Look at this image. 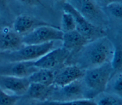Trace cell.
Here are the masks:
<instances>
[{
	"label": "cell",
	"mask_w": 122,
	"mask_h": 105,
	"mask_svg": "<svg viewBox=\"0 0 122 105\" xmlns=\"http://www.w3.org/2000/svg\"><path fill=\"white\" fill-rule=\"evenodd\" d=\"M115 48L106 36L90 42L75 52V64L85 70L110 62Z\"/></svg>",
	"instance_id": "obj_1"
},
{
	"label": "cell",
	"mask_w": 122,
	"mask_h": 105,
	"mask_svg": "<svg viewBox=\"0 0 122 105\" xmlns=\"http://www.w3.org/2000/svg\"><path fill=\"white\" fill-rule=\"evenodd\" d=\"M114 72L110 62L85 70L81 80L90 99H93L97 95L105 91L108 81Z\"/></svg>",
	"instance_id": "obj_2"
},
{
	"label": "cell",
	"mask_w": 122,
	"mask_h": 105,
	"mask_svg": "<svg viewBox=\"0 0 122 105\" xmlns=\"http://www.w3.org/2000/svg\"><path fill=\"white\" fill-rule=\"evenodd\" d=\"M55 41L39 45H23L14 51L4 52L3 61L13 62L35 61L54 48Z\"/></svg>",
	"instance_id": "obj_3"
},
{
	"label": "cell",
	"mask_w": 122,
	"mask_h": 105,
	"mask_svg": "<svg viewBox=\"0 0 122 105\" xmlns=\"http://www.w3.org/2000/svg\"><path fill=\"white\" fill-rule=\"evenodd\" d=\"M63 10L64 11L69 12L73 16L75 22V30L84 37L89 42L106 36V32L103 27L92 23L70 3L67 2L64 3Z\"/></svg>",
	"instance_id": "obj_4"
},
{
	"label": "cell",
	"mask_w": 122,
	"mask_h": 105,
	"mask_svg": "<svg viewBox=\"0 0 122 105\" xmlns=\"http://www.w3.org/2000/svg\"><path fill=\"white\" fill-rule=\"evenodd\" d=\"M83 99H89L87 90L81 79L64 86L52 85L47 100L65 101Z\"/></svg>",
	"instance_id": "obj_5"
},
{
	"label": "cell",
	"mask_w": 122,
	"mask_h": 105,
	"mask_svg": "<svg viewBox=\"0 0 122 105\" xmlns=\"http://www.w3.org/2000/svg\"><path fill=\"white\" fill-rule=\"evenodd\" d=\"M63 32L52 25L38 27L21 36L23 45H39L52 41H61Z\"/></svg>",
	"instance_id": "obj_6"
},
{
	"label": "cell",
	"mask_w": 122,
	"mask_h": 105,
	"mask_svg": "<svg viewBox=\"0 0 122 105\" xmlns=\"http://www.w3.org/2000/svg\"><path fill=\"white\" fill-rule=\"evenodd\" d=\"M69 3L95 25L102 27L108 22L106 14L95 0H71Z\"/></svg>",
	"instance_id": "obj_7"
},
{
	"label": "cell",
	"mask_w": 122,
	"mask_h": 105,
	"mask_svg": "<svg viewBox=\"0 0 122 105\" xmlns=\"http://www.w3.org/2000/svg\"><path fill=\"white\" fill-rule=\"evenodd\" d=\"M71 52L63 47L54 48L43 56L34 61V66L39 69L53 70L61 67L69 59Z\"/></svg>",
	"instance_id": "obj_8"
},
{
	"label": "cell",
	"mask_w": 122,
	"mask_h": 105,
	"mask_svg": "<svg viewBox=\"0 0 122 105\" xmlns=\"http://www.w3.org/2000/svg\"><path fill=\"white\" fill-rule=\"evenodd\" d=\"M30 84L28 78L0 75V89L11 95L22 97L26 94Z\"/></svg>",
	"instance_id": "obj_9"
},
{
	"label": "cell",
	"mask_w": 122,
	"mask_h": 105,
	"mask_svg": "<svg viewBox=\"0 0 122 105\" xmlns=\"http://www.w3.org/2000/svg\"><path fill=\"white\" fill-rule=\"evenodd\" d=\"M34 61L6 62L0 65V75L28 78L39 68L33 65Z\"/></svg>",
	"instance_id": "obj_10"
},
{
	"label": "cell",
	"mask_w": 122,
	"mask_h": 105,
	"mask_svg": "<svg viewBox=\"0 0 122 105\" xmlns=\"http://www.w3.org/2000/svg\"><path fill=\"white\" fill-rule=\"evenodd\" d=\"M85 70L75 64L61 67L55 72L53 85L58 86H64L82 78Z\"/></svg>",
	"instance_id": "obj_11"
},
{
	"label": "cell",
	"mask_w": 122,
	"mask_h": 105,
	"mask_svg": "<svg viewBox=\"0 0 122 105\" xmlns=\"http://www.w3.org/2000/svg\"><path fill=\"white\" fill-rule=\"evenodd\" d=\"M51 25L28 15L17 16L13 23L12 30L17 34L22 36L35 29L43 25Z\"/></svg>",
	"instance_id": "obj_12"
},
{
	"label": "cell",
	"mask_w": 122,
	"mask_h": 105,
	"mask_svg": "<svg viewBox=\"0 0 122 105\" xmlns=\"http://www.w3.org/2000/svg\"><path fill=\"white\" fill-rule=\"evenodd\" d=\"M23 45L22 37L12 29L5 28L0 30V51L10 52L15 50Z\"/></svg>",
	"instance_id": "obj_13"
},
{
	"label": "cell",
	"mask_w": 122,
	"mask_h": 105,
	"mask_svg": "<svg viewBox=\"0 0 122 105\" xmlns=\"http://www.w3.org/2000/svg\"><path fill=\"white\" fill-rule=\"evenodd\" d=\"M61 42H62L61 47L69 51L71 54L72 51L76 52L90 42L76 30L63 33Z\"/></svg>",
	"instance_id": "obj_14"
},
{
	"label": "cell",
	"mask_w": 122,
	"mask_h": 105,
	"mask_svg": "<svg viewBox=\"0 0 122 105\" xmlns=\"http://www.w3.org/2000/svg\"><path fill=\"white\" fill-rule=\"evenodd\" d=\"M51 86H47L38 83H30L25 95L31 99L39 101L47 100L51 91Z\"/></svg>",
	"instance_id": "obj_15"
},
{
	"label": "cell",
	"mask_w": 122,
	"mask_h": 105,
	"mask_svg": "<svg viewBox=\"0 0 122 105\" xmlns=\"http://www.w3.org/2000/svg\"><path fill=\"white\" fill-rule=\"evenodd\" d=\"M55 71L46 69H38L31 75L28 79L30 83H34L50 86L53 85Z\"/></svg>",
	"instance_id": "obj_16"
},
{
	"label": "cell",
	"mask_w": 122,
	"mask_h": 105,
	"mask_svg": "<svg viewBox=\"0 0 122 105\" xmlns=\"http://www.w3.org/2000/svg\"><path fill=\"white\" fill-rule=\"evenodd\" d=\"M97 105H122V96L104 91L93 99Z\"/></svg>",
	"instance_id": "obj_17"
},
{
	"label": "cell",
	"mask_w": 122,
	"mask_h": 105,
	"mask_svg": "<svg viewBox=\"0 0 122 105\" xmlns=\"http://www.w3.org/2000/svg\"><path fill=\"white\" fill-rule=\"evenodd\" d=\"M122 71H115L112 74L107 84L104 91L114 94L122 96Z\"/></svg>",
	"instance_id": "obj_18"
},
{
	"label": "cell",
	"mask_w": 122,
	"mask_h": 105,
	"mask_svg": "<svg viewBox=\"0 0 122 105\" xmlns=\"http://www.w3.org/2000/svg\"><path fill=\"white\" fill-rule=\"evenodd\" d=\"M36 105H97L92 99H78L65 101L45 100L39 101Z\"/></svg>",
	"instance_id": "obj_19"
},
{
	"label": "cell",
	"mask_w": 122,
	"mask_h": 105,
	"mask_svg": "<svg viewBox=\"0 0 122 105\" xmlns=\"http://www.w3.org/2000/svg\"><path fill=\"white\" fill-rule=\"evenodd\" d=\"M60 29L63 33L75 30L76 25L74 19L69 12L63 11L61 15Z\"/></svg>",
	"instance_id": "obj_20"
},
{
	"label": "cell",
	"mask_w": 122,
	"mask_h": 105,
	"mask_svg": "<svg viewBox=\"0 0 122 105\" xmlns=\"http://www.w3.org/2000/svg\"><path fill=\"white\" fill-rule=\"evenodd\" d=\"M21 97L8 94L0 89V105H16Z\"/></svg>",
	"instance_id": "obj_21"
},
{
	"label": "cell",
	"mask_w": 122,
	"mask_h": 105,
	"mask_svg": "<svg viewBox=\"0 0 122 105\" xmlns=\"http://www.w3.org/2000/svg\"><path fill=\"white\" fill-rule=\"evenodd\" d=\"M122 54L121 49L115 48V50L110 61L111 65L114 71H122Z\"/></svg>",
	"instance_id": "obj_22"
},
{
	"label": "cell",
	"mask_w": 122,
	"mask_h": 105,
	"mask_svg": "<svg viewBox=\"0 0 122 105\" xmlns=\"http://www.w3.org/2000/svg\"><path fill=\"white\" fill-rule=\"evenodd\" d=\"M108 12L114 17L118 19L122 18V5L121 2H114L105 6Z\"/></svg>",
	"instance_id": "obj_23"
},
{
	"label": "cell",
	"mask_w": 122,
	"mask_h": 105,
	"mask_svg": "<svg viewBox=\"0 0 122 105\" xmlns=\"http://www.w3.org/2000/svg\"><path fill=\"white\" fill-rule=\"evenodd\" d=\"M22 3L29 6H37L41 4L42 0H19Z\"/></svg>",
	"instance_id": "obj_24"
},
{
	"label": "cell",
	"mask_w": 122,
	"mask_h": 105,
	"mask_svg": "<svg viewBox=\"0 0 122 105\" xmlns=\"http://www.w3.org/2000/svg\"><path fill=\"white\" fill-rule=\"evenodd\" d=\"M99 2L104 6L114 2H121L122 0H98Z\"/></svg>",
	"instance_id": "obj_25"
},
{
	"label": "cell",
	"mask_w": 122,
	"mask_h": 105,
	"mask_svg": "<svg viewBox=\"0 0 122 105\" xmlns=\"http://www.w3.org/2000/svg\"><path fill=\"white\" fill-rule=\"evenodd\" d=\"M8 4L7 0H0V10L5 9Z\"/></svg>",
	"instance_id": "obj_26"
},
{
	"label": "cell",
	"mask_w": 122,
	"mask_h": 105,
	"mask_svg": "<svg viewBox=\"0 0 122 105\" xmlns=\"http://www.w3.org/2000/svg\"><path fill=\"white\" fill-rule=\"evenodd\" d=\"M3 53L4 52L0 51V61H3Z\"/></svg>",
	"instance_id": "obj_27"
},
{
	"label": "cell",
	"mask_w": 122,
	"mask_h": 105,
	"mask_svg": "<svg viewBox=\"0 0 122 105\" xmlns=\"http://www.w3.org/2000/svg\"><path fill=\"white\" fill-rule=\"evenodd\" d=\"M59 1H60V2H62V3H63V4L64 3H66V0H58Z\"/></svg>",
	"instance_id": "obj_28"
}]
</instances>
